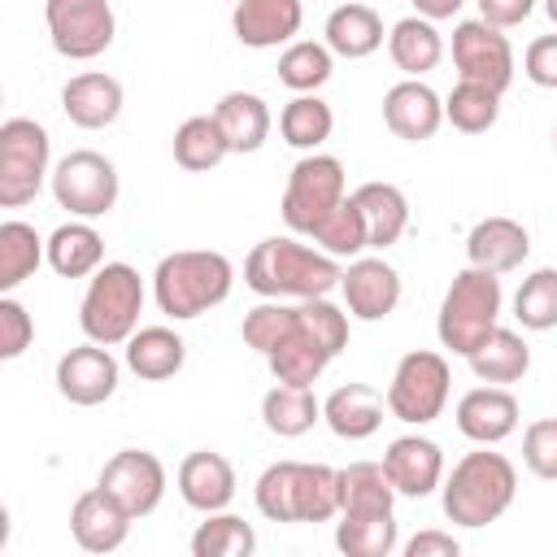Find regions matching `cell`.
I'll list each match as a JSON object with an SVG mask.
<instances>
[{"label": "cell", "instance_id": "obj_45", "mask_svg": "<svg viewBox=\"0 0 557 557\" xmlns=\"http://www.w3.org/2000/svg\"><path fill=\"white\" fill-rule=\"evenodd\" d=\"M296 313H300V322L309 326V335H313L331 357H339V352L348 348V313H344L339 305H331L326 296H309V300L296 305Z\"/></svg>", "mask_w": 557, "mask_h": 557}, {"label": "cell", "instance_id": "obj_49", "mask_svg": "<svg viewBox=\"0 0 557 557\" xmlns=\"http://www.w3.org/2000/svg\"><path fill=\"white\" fill-rule=\"evenodd\" d=\"M474 4H479V17L487 26H496V30L522 26L531 17V9H535V0H474Z\"/></svg>", "mask_w": 557, "mask_h": 557}, {"label": "cell", "instance_id": "obj_15", "mask_svg": "<svg viewBox=\"0 0 557 557\" xmlns=\"http://www.w3.org/2000/svg\"><path fill=\"white\" fill-rule=\"evenodd\" d=\"M335 287L344 292L348 313L361 322H379V318L396 313V305H400V274L383 257H352L339 270Z\"/></svg>", "mask_w": 557, "mask_h": 557}, {"label": "cell", "instance_id": "obj_10", "mask_svg": "<svg viewBox=\"0 0 557 557\" xmlns=\"http://www.w3.org/2000/svg\"><path fill=\"white\" fill-rule=\"evenodd\" d=\"M48 183H52V196L61 209H70L74 218H104L113 205H117V165L96 152V148H78V152H65L52 170H48Z\"/></svg>", "mask_w": 557, "mask_h": 557}, {"label": "cell", "instance_id": "obj_24", "mask_svg": "<svg viewBox=\"0 0 557 557\" xmlns=\"http://www.w3.org/2000/svg\"><path fill=\"white\" fill-rule=\"evenodd\" d=\"M383 392L370 383H344L322 400V422L339 435V440H370L383 426Z\"/></svg>", "mask_w": 557, "mask_h": 557}, {"label": "cell", "instance_id": "obj_26", "mask_svg": "<svg viewBox=\"0 0 557 557\" xmlns=\"http://www.w3.org/2000/svg\"><path fill=\"white\" fill-rule=\"evenodd\" d=\"M183 361H187V344L170 326H135L126 335V370L139 374L144 383L174 379L183 370Z\"/></svg>", "mask_w": 557, "mask_h": 557}, {"label": "cell", "instance_id": "obj_29", "mask_svg": "<svg viewBox=\"0 0 557 557\" xmlns=\"http://www.w3.org/2000/svg\"><path fill=\"white\" fill-rule=\"evenodd\" d=\"M44 261L61 274V278H87L100 261H104V239L100 231L78 218V222H61L48 239H44Z\"/></svg>", "mask_w": 557, "mask_h": 557}, {"label": "cell", "instance_id": "obj_53", "mask_svg": "<svg viewBox=\"0 0 557 557\" xmlns=\"http://www.w3.org/2000/svg\"><path fill=\"white\" fill-rule=\"evenodd\" d=\"M0 104H4V91H0Z\"/></svg>", "mask_w": 557, "mask_h": 557}, {"label": "cell", "instance_id": "obj_34", "mask_svg": "<svg viewBox=\"0 0 557 557\" xmlns=\"http://www.w3.org/2000/svg\"><path fill=\"white\" fill-rule=\"evenodd\" d=\"M335 548L344 557H392L400 544L396 513H335Z\"/></svg>", "mask_w": 557, "mask_h": 557}, {"label": "cell", "instance_id": "obj_27", "mask_svg": "<svg viewBox=\"0 0 557 557\" xmlns=\"http://www.w3.org/2000/svg\"><path fill=\"white\" fill-rule=\"evenodd\" d=\"M213 122L226 139V152H257L270 139V104L257 91H226L213 104Z\"/></svg>", "mask_w": 557, "mask_h": 557}, {"label": "cell", "instance_id": "obj_14", "mask_svg": "<svg viewBox=\"0 0 557 557\" xmlns=\"http://www.w3.org/2000/svg\"><path fill=\"white\" fill-rule=\"evenodd\" d=\"M117 379H122V366L117 357L104 348V344H78L70 348L61 361H57V392L70 400V405H104L113 392H117Z\"/></svg>", "mask_w": 557, "mask_h": 557}, {"label": "cell", "instance_id": "obj_43", "mask_svg": "<svg viewBox=\"0 0 557 557\" xmlns=\"http://www.w3.org/2000/svg\"><path fill=\"white\" fill-rule=\"evenodd\" d=\"M513 318L527 331H553L557 326V270L540 265L522 278L518 296H513Z\"/></svg>", "mask_w": 557, "mask_h": 557}, {"label": "cell", "instance_id": "obj_22", "mask_svg": "<svg viewBox=\"0 0 557 557\" xmlns=\"http://www.w3.org/2000/svg\"><path fill=\"white\" fill-rule=\"evenodd\" d=\"M122 83L113 74H100V70H87V74H74L65 87H61V109L74 126L83 131H104L122 117Z\"/></svg>", "mask_w": 557, "mask_h": 557}, {"label": "cell", "instance_id": "obj_7", "mask_svg": "<svg viewBox=\"0 0 557 557\" xmlns=\"http://www.w3.org/2000/svg\"><path fill=\"white\" fill-rule=\"evenodd\" d=\"M448 383H453V370L440 352L431 348H413L396 361L392 370V383L383 392V405L396 422L405 426H426L444 413L448 405Z\"/></svg>", "mask_w": 557, "mask_h": 557}, {"label": "cell", "instance_id": "obj_38", "mask_svg": "<svg viewBox=\"0 0 557 557\" xmlns=\"http://www.w3.org/2000/svg\"><path fill=\"white\" fill-rule=\"evenodd\" d=\"M257 548V531L226 509L205 513V522L191 535V557H248Z\"/></svg>", "mask_w": 557, "mask_h": 557}, {"label": "cell", "instance_id": "obj_16", "mask_svg": "<svg viewBox=\"0 0 557 557\" xmlns=\"http://www.w3.org/2000/svg\"><path fill=\"white\" fill-rule=\"evenodd\" d=\"M379 466H383V474H387L396 496L422 500L444 479V448L435 440H426V435H396Z\"/></svg>", "mask_w": 557, "mask_h": 557}, {"label": "cell", "instance_id": "obj_23", "mask_svg": "<svg viewBox=\"0 0 557 557\" xmlns=\"http://www.w3.org/2000/svg\"><path fill=\"white\" fill-rule=\"evenodd\" d=\"M466 257H470V265H479V270L509 274V270H518V265L531 257V235H527L522 222L496 213V218H483V222L470 226V235H466Z\"/></svg>", "mask_w": 557, "mask_h": 557}, {"label": "cell", "instance_id": "obj_4", "mask_svg": "<svg viewBox=\"0 0 557 557\" xmlns=\"http://www.w3.org/2000/svg\"><path fill=\"white\" fill-rule=\"evenodd\" d=\"M270 522H331L339 513V470L322 461H274L252 487Z\"/></svg>", "mask_w": 557, "mask_h": 557}, {"label": "cell", "instance_id": "obj_37", "mask_svg": "<svg viewBox=\"0 0 557 557\" xmlns=\"http://www.w3.org/2000/svg\"><path fill=\"white\" fill-rule=\"evenodd\" d=\"M396 492L379 461H352L339 470V513H387Z\"/></svg>", "mask_w": 557, "mask_h": 557}, {"label": "cell", "instance_id": "obj_28", "mask_svg": "<svg viewBox=\"0 0 557 557\" xmlns=\"http://www.w3.org/2000/svg\"><path fill=\"white\" fill-rule=\"evenodd\" d=\"M265 361H270V374L278 379V383H292V387H313L318 379H322V370L335 361L313 335H309V326L300 322V313H296V322H292V331L265 352Z\"/></svg>", "mask_w": 557, "mask_h": 557}, {"label": "cell", "instance_id": "obj_51", "mask_svg": "<svg viewBox=\"0 0 557 557\" xmlns=\"http://www.w3.org/2000/svg\"><path fill=\"white\" fill-rule=\"evenodd\" d=\"M413 9L426 22H448V17H457L466 9V0H413Z\"/></svg>", "mask_w": 557, "mask_h": 557}, {"label": "cell", "instance_id": "obj_17", "mask_svg": "<svg viewBox=\"0 0 557 557\" xmlns=\"http://www.w3.org/2000/svg\"><path fill=\"white\" fill-rule=\"evenodd\" d=\"M70 535L83 553H113L131 535V513L104 487H87L70 509Z\"/></svg>", "mask_w": 557, "mask_h": 557}, {"label": "cell", "instance_id": "obj_35", "mask_svg": "<svg viewBox=\"0 0 557 557\" xmlns=\"http://www.w3.org/2000/svg\"><path fill=\"white\" fill-rule=\"evenodd\" d=\"M331 131H335V113H331V104H326L318 91H305V96L287 100L283 113H278V135H283V144H292V148H300V152H318V148L331 139Z\"/></svg>", "mask_w": 557, "mask_h": 557}, {"label": "cell", "instance_id": "obj_13", "mask_svg": "<svg viewBox=\"0 0 557 557\" xmlns=\"http://www.w3.org/2000/svg\"><path fill=\"white\" fill-rule=\"evenodd\" d=\"M96 487H104L131 513V522H135V518H148L161 505V496H165V466L148 448H122V453H113L104 461Z\"/></svg>", "mask_w": 557, "mask_h": 557}, {"label": "cell", "instance_id": "obj_19", "mask_svg": "<svg viewBox=\"0 0 557 557\" xmlns=\"http://www.w3.org/2000/svg\"><path fill=\"white\" fill-rule=\"evenodd\" d=\"M300 22H305L300 0H235V9H231V30L244 48L292 44Z\"/></svg>", "mask_w": 557, "mask_h": 557}, {"label": "cell", "instance_id": "obj_21", "mask_svg": "<svg viewBox=\"0 0 557 557\" xmlns=\"http://www.w3.org/2000/svg\"><path fill=\"white\" fill-rule=\"evenodd\" d=\"M178 496L183 505L200 509V513H213V509H226L235 500V466L222 457V453H209V448H196L178 461Z\"/></svg>", "mask_w": 557, "mask_h": 557}, {"label": "cell", "instance_id": "obj_6", "mask_svg": "<svg viewBox=\"0 0 557 557\" xmlns=\"http://www.w3.org/2000/svg\"><path fill=\"white\" fill-rule=\"evenodd\" d=\"M500 305H505L500 274L479 270V265L457 270L448 292H444V300H440V318H435L440 344L453 348L457 357H466L500 322Z\"/></svg>", "mask_w": 557, "mask_h": 557}, {"label": "cell", "instance_id": "obj_1", "mask_svg": "<svg viewBox=\"0 0 557 557\" xmlns=\"http://www.w3.org/2000/svg\"><path fill=\"white\" fill-rule=\"evenodd\" d=\"M339 261L292 239V235H270L261 244H252L248 261H244V283L248 292H257L261 300H309V296H331L339 283Z\"/></svg>", "mask_w": 557, "mask_h": 557}, {"label": "cell", "instance_id": "obj_44", "mask_svg": "<svg viewBox=\"0 0 557 557\" xmlns=\"http://www.w3.org/2000/svg\"><path fill=\"white\" fill-rule=\"evenodd\" d=\"M292 322H296V305H283V300H261L257 309H248L244 313V326H239V335H244V344L248 348H257L261 357L292 331Z\"/></svg>", "mask_w": 557, "mask_h": 557}, {"label": "cell", "instance_id": "obj_18", "mask_svg": "<svg viewBox=\"0 0 557 557\" xmlns=\"http://www.w3.org/2000/svg\"><path fill=\"white\" fill-rule=\"evenodd\" d=\"M383 122L396 139L405 144H422L444 126V100L422 83V78H405L396 87H387L383 96Z\"/></svg>", "mask_w": 557, "mask_h": 557}, {"label": "cell", "instance_id": "obj_31", "mask_svg": "<svg viewBox=\"0 0 557 557\" xmlns=\"http://www.w3.org/2000/svg\"><path fill=\"white\" fill-rule=\"evenodd\" d=\"M322 35H326L331 57L361 61V57H370V52H379V48H383V17H379L370 4L348 0V4L331 9V17H326V30H322Z\"/></svg>", "mask_w": 557, "mask_h": 557}, {"label": "cell", "instance_id": "obj_52", "mask_svg": "<svg viewBox=\"0 0 557 557\" xmlns=\"http://www.w3.org/2000/svg\"><path fill=\"white\" fill-rule=\"evenodd\" d=\"M9 531H13V518H9V509L0 505V548L9 544Z\"/></svg>", "mask_w": 557, "mask_h": 557}, {"label": "cell", "instance_id": "obj_41", "mask_svg": "<svg viewBox=\"0 0 557 557\" xmlns=\"http://www.w3.org/2000/svg\"><path fill=\"white\" fill-rule=\"evenodd\" d=\"M496 117H500V91L457 78V87L444 100V122H453L461 135H483L496 126Z\"/></svg>", "mask_w": 557, "mask_h": 557}, {"label": "cell", "instance_id": "obj_11", "mask_svg": "<svg viewBox=\"0 0 557 557\" xmlns=\"http://www.w3.org/2000/svg\"><path fill=\"white\" fill-rule=\"evenodd\" d=\"M44 22L57 57L65 61H91L117 35V17L109 0H44Z\"/></svg>", "mask_w": 557, "mask_h": 557}, {"label": "cell", "instance_id": "obj_40", "mask_svg": "<svg viewBox=\"0 0 557 557\" xmlns=\"http://www.w3.org/2000/svg\"><path fill=\"white\" fill-rule=\"evenodd\" d=\"M222 157H231V152H226V139H222L213 113H196V117H187V122L174 131V161H178L183 170L205 174V170H213Z\"/></svg>", "mask_w": 557, "mask_h": 557}, {"label": "cell", "instance_id": "obj_5", "mask_svg": "<svg viewBox=\"0 0 557 557\" xmlns=\"http://www.w3.org/2000/svg\"><path fill=\"white\" fill-rule=\"evenodd\" d=\"M87 292H83V305H78V326L91 344H104V348H117L126 344V335L139 326V313H144V278L135 265L126 261H100L91 274H87Z\"/></svg>", "mask_w": 557, "mask_h": 557}, {"label": "cell", "instance_id": "obj_33", "mask_svg": "<svg viewBox=\"0 0 557 557\" xmlns=\"http://www.w3.org/2000/svg\"><path fill=\"white\" fill-rule=\"evenodd\" d=\"M261 422L270 435L278 440H296L305 431H313L322 422V400L313 396V387H292V383H274L261 396Z\"/></svg>", "mask_w": 557, "mask_h": 557}, {"label": "cell", "instance_id": "obj_39", "mask_svg": "<svg viewBox=\"0 0 557 557\" xmlns=\"http://www.w3.org/2000/svg\"><path fill=\"white\" fill-rule=\"evenodd\" d=\"M335 74V57L326 44H313V39H292L278 57V83L296 96L305 91H318L326 78Z\"/></svg>", "mask_w": 557, "mask_h": 557}, {"label": "cell", "instance_id": "obj_42", "mask_svg": "<svg viewBox=\"0 0 557 557\" xmlns=\"http://www.w3.org/2000/svg\"><path fill=\"white\" fill-rule=\"evenodd\" d=\"M309 239L318 244V252H326V257H335V261H352V257H361V252H366V222H361L352 196H344V200L313 226Z\"/></svg>", "mask_w": 557, "mask_h": 557}, {"label": "cell", "instance_id": "obj_25", "mask_svg": "<svg viewBox=\"0 0 557 557\" xmlns=\"http://www.w3.org/2000/svg\"><path fill=\"white\" fill-rule=\"evenodd\" d=\"M352 205L366 222V248H392L409 226V200L396 183H361L352 191Z\"/></svg>", "mask_w": 557, "mask_h": 557}, {"label": "cell", "instance_id": "obj_20", "mask_svg": "<svg viewBox=\"0 0 557 557\" xmlns=\"http://www.w3.org/2000/svg\"><path fill=\"white\" fill-rule=\"evenodd\" d=\"M453 418H457V431L466 440L492 448V444H500V440H509L518 431V400H513V392L487 383V387L466 392L457 400V413Z\"/></svg>", "mask_w": 557, "mask_h": 557}, {"label": "cell", "instance_id": "obj_47", "mask_svg": "<svg viewBox=\"0 0 557 557\" xmlns=\"http://www.w3.org/2000/svg\"><path fill=\"white\" fill-rule=\"evenodd\" d=\"M30 339H35V318L26 313V305L13 296H0V366L22 357Z\"/></svg>", "mask_w": 557, "mask_h": 557}, {"label": "cell", "instance_id": "obj_3", "mask_svg": "<svg viewBox=\"0 0 557 557\" xmlns=\"http://www.w3.org/2000/svg\"><path fill=\"white\" fill-rule=\"evenodd\" d=\"M444 492V513L457 527H487L496 522L513 496H518V470L505 453H487V444H479L474 453H466L448 479H440Z\"/></svg>", "mask_w": 557, "mask_h": 557}, {"label": "cell", "instance_id": "obj_2", "mask_svg": "<svg viewBox=\"0 0 557 557\" xmlns=\"http://www.w3.org/2000/svg\"><path fill=\"white\" fill-rule=\"evenodd\" d=\"M231 283H235V265L213 252V248H178V252H165L152 270V296H157V309L174 322H187V318H200L209 313L213 305H222L231 296Z\"/></svg>", "mask_w": 557, "mask_h": 557}, {"label": "cell", "instance_id": "obj_48", "mask_svg": "<svg viewBox=\"0 0 557 557\" xmlns=\"http://www.w3.org/2000/svg\"><path fill=\"white\" fill-rule=\"evenodd\" d=\"M522 74L535 83V87H557V35H540L527 44L522 52Z\"/></svg>", "mask_w": 557, "mask_h": 557}, {"label": "cell", "instance_id": "obj_46", "mask_svg": "<svg viewBox=\"0 0 557 557\" xmlns=\"http://www.w3.org/2000/svg\"><path fill=\"white\" fill-rule=\"evenodd\" d=\"M522 461L535 479H557V422L553 418H535L522 431Z\"/></svg>", "mask_w": 557, "mask_h": 557}, {"label": "cell", "instance_id": "obj_8", "mask_svg": "<svg viewBox=\"0 0 557 557\" xmlns=\"http://www.w3.org/2000/svg\"><path fill=\"white\" fill-rule=\"evenodd\" d=\"M348 196V174L339 157L326 152H305L292 170H287V187H283V222L292 235H313V226Z\"/></svg>", "mask_w": 557, "mask_h": 557}, {"label": "cell", "instance_id": "obj_50", "mask_svg": "<svg viewBox=\"0 0 557 557\" xmlns=\"http://www.w3.org/2000/svg\"><path fill=\"white\" fill-rule=\"evenodd\" d=\"M457 553H461V544L448 531H418L405 544V557H457Z\"/></svg>", "mask_w": 557, "mask_h": 557}, {"label": "cell", "instance_id": "obj_30", "mask_svg": "<svg viewBox=\"0 0 557 557\" xmlns=\"http://www.w3.org/2000/svg\"><path fill=\"white\" fill-rule=\"evenodd\" d=\"M466 361H470L474 379H483V383H518V379L531 370V348H527V339H522L518 331H509V326L496 322V326L466 352Z\"/></svg>", "mask_w": 557, "mask_h": 557}, {"label": "cell", "instance_id": "obj_12", "mask_svg": "<svg viewBox=\"0 0 557 557\" xmlns=\"http://www.w3.org/2000/svg\"><path fill=\"white\" fill-rule=\"evenodd\" d=\"M453 65L461 83H483L505 96L513 83V44L483 17H466L453 26Z\"/></svg>", "mask_w": 557, "mask_h": 557}, {"label": "cell", "instance_id": "obj_32", "mask_svg": "<svg viewBox=\"0 0 557 557\" xmlns=\"http://www.w3.org/2000/svg\"><path fill=\"white\" fill-rule=\"evenodd\" d=\"M387 52H392V65L405 74V78H422L440 65L444 57V35L435 30V22L426 17H400L387 35Z\"/></svg>", "mask_w": 557, "mask_h": 557}, {"label": "cell", "instance_id": "obj_9", "mask_svg": "<svg viewBox=\"0 0 557 557\" xmlns=\"http://www.w3.org/2000/svg\"><path fill=\"white\" fill-rule=\"evenodd\" d=\"M52 139L35 117L0 122V209H22L48 183Z\"/></svg>", "mask_w": 557, "mask_h": 557}, {"label": "cell", "instance_id": "obj_36", "mask_svg": "<svg viewBox=\"0 0 557 557\" xmlns=\"http://www.w3.org/2000/svg\"><path fill=\"white\" fill-rule=\"evenodd\" d=\"M44 261V239L30 222H0V296H9L13 287H22L26 278H35Z\"/></svg>", "mask_w": 557, "mask_h": 557}]
</instances>
